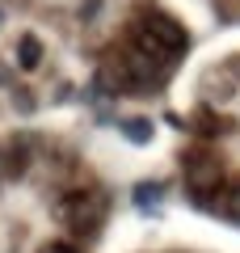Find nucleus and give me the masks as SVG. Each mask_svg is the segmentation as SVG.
<instances>
[{"label": "nucleus", "mask_w": 240, "mask_h": 253, "mask_svg": "<svg viewBox=\"0 0 240 253\" xmlns=\"http://www.w3.org/2000/svg\"><path fill=\"white\" fill-rule=\"evenodd\" d=\"M131 42H135L139 55H148V59H156V63L169 68L173 55L186 51V30H181L173 17H164V13H148V17L131 30Z\"/></svg>", "instance_id": "obj_1"}, {"label": "nucleus", "mask_w": 240, "mask_h": 253, "mask_svg": "<svg viewBox=\"0 0 240 253\" xmlns=\"http://www.w3.org/2000/svg\"><path fill=\"white\" fill-rule=\"evenodd\" d=\"M0 21H4V13H0Z\"/></svg>", "instance_id": "obj_9"}, {"label": "nucleus", "mask_w": 240, "mask_h": 253, "mask_svg": "<svg viewBox=\"0 0 240 253\" xmlns=\"http://www.w3.org/2000/svg\"><path fill=\"white\" fill-rule=\"evenodd\" d=\"M186 186L194 194H215L223 186V161L211 156V152H194L186 161Z\"/></svg>", "instance_id": "obj_3"}, {"label": "nucleus", "mask_w": 240, "mask_h": 253, "mask_svg": "<svg viewBox=\"0 0 240 253\" xmlns=\"http://www.w3.org/2000/svg\"><path fill=\"white\" fill-rule=\"evenodd\" d=\"M17 63L21 68H38V63H42V42H38L34 34H26L17 42Z\"/></svg>", "instance_id": "obj_4"}, {"label": "nucleus", "mask_w": 240, "mask_h": 253, "mask_svg": "<svg viewBox=\"0 0 240 253\" xmlns=\"http://www.w3.org/2000/svg\"><path fill=\"white\" fill-rule=\"evenodd\" d=\"M122 135L131 139V144H148V139H152V123H143V118H131V123L122 126Z\"/></svg>", "instance_id": "obj_6"}, {"label": "nucleus", "mask_w": 240, "mask_h": 253, "mask_svg": "<svg viewBox=\"0 0 240 253\" xmlns=\"http://www.w3.org/2000/svg\"><path fill=\"white\" fill-rule=\"evenodd\" d=\"M38 253H80V249H72V245H63V241H51V245H42Z\"/></svg>", "instance_id": "obj_7"}, {"label": "nucleus", "mask_w": 240, "mask_h": 253, "mask_svg": "<svg viewBox=\"0 0 240 253\" xmlns=\"http://www.w3.org/2000/svg\"><path fill=\"white\" fill-rule=\"evenodd\" d=\"M55 215H59V224H68L72 232H93V224H97V215H101V199L89 194V190L63 194V199L55 203Z\"/></svg>", "instance_id": "obj_2"}, {"label": "nucleus", "mask_w": 240, "mask_h": 253, "mask_svg": "<svg viewBox=\"0 0 240 253\" xmlns=\"http://www.w3.org/2000/svg\"><path fill=\"white\" fill-rule=\"evenodd\" d=\"M219 211H223L228 219H236V224H240V177L232 181L228 190H223V199H219Z\"/></svg>", "instance_id": "obj_5"}, {"label": "nucleus", "mask_w": 240, "mask_h": 253, "mask_svg": "<svg viewBox=\"0 0 240 253\" xmlns=\"http://www.w3.org/2000/svg\"><path fill=\"white\" fill-rule=\"evenodd\" d=\"M0 181H4V152H0Z\"/></svg>", "instance_id": "obj_8"}]
</instances>
